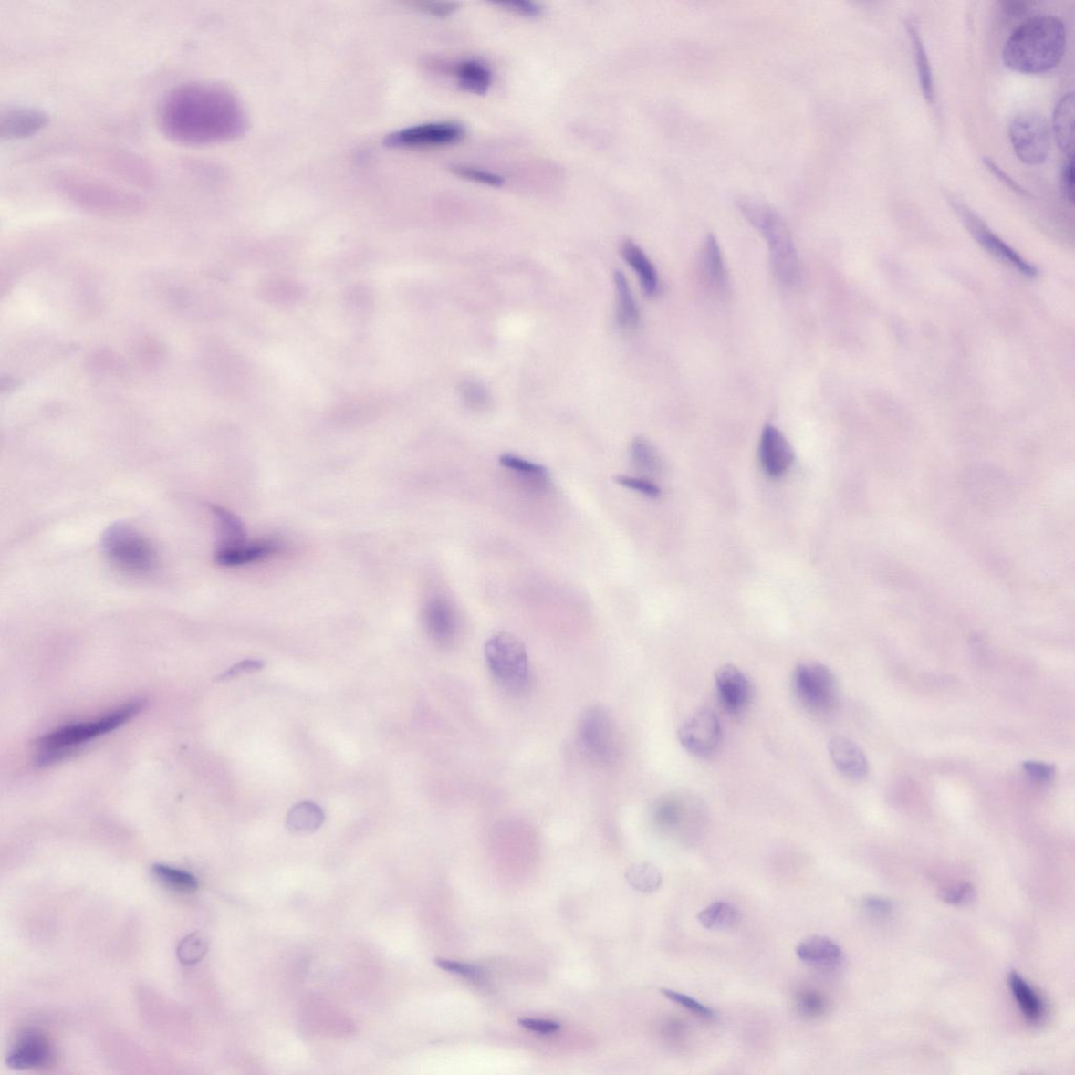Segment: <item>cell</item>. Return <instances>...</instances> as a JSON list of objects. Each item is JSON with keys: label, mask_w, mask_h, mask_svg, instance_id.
<instances>
[{"label": "cell", "mask_w": 1075, "mask_h": 1075, "mask_svg": "<svg viewBox=\"0 0 1075 1075\" xmlns=\"http://www.w3.org/2000/svg\"><path fill=\"white\" fill-rule=\"evenodd\" d=\"M158 123L172 142L198 148L234 141L247 128L236 96L214 83L193 81L174 87L159 106Z\"/></svg>", "instance_id": "1"}, {"label": "cell", "mask_w": 1075, "mask_h": 1075, "mask_svg": "<svg viewBox=\"0 0 1075 1075\" xmlns=\"http://www.w3.org/2000/svg\"><path fill=\"white\" fill-rule=\"evenodd\" d=\"M1066 29L1053 16L1031 17L1011 33L1005 44L1003 60L1012 71L1038 75L1051 71L1062 60Z\"/></svg>", "instance_id": "2"}, {"label": "cell", "mask_w": 1075, "mask_h": 1075, "mask_svg": "<svg viewBox=\"0 0 1075 1075\" xmlns=\"http://www.w3.org/2000/svg\"><path fill=\"white\" fill-rule=\"evenodd\" d=\"M736 206L764 237L778 280L788 287L799 284L801 269L798 249L783 216L765 202L746 195L736 200Z\"/></svg>", "instance_id": "3"}, {"label": "cell", "mask_w": 1075, "mask_h": 1075, "mask_svg": "<svg viewBox=\"0 0 1075 1075\" xmlns=\"http://www.w3.org/2000/svg\"><path fill=\"white\" fill-rule=\"evenodd\" d=\"M54 185L62 197L90 213L128 215L143 208L142 200L136 194L82 174L58 173Z\"/></svg>", "instance_id": "4"}, {"label": "cell", "mask_w": 1075, "mask_h": 1075, "mask_svg": "<svg viewBox=\"0 0 1075 1075\" xmlns=\"http://www.w3.org/2000/svg\"><path fill=\"white\" fill-rule=\"evenodd\" d=\"M143 706L142 701L131 702L100 717L99 720L67 725V727L39 737L37 741L39 750L37 759V765L46 767L64 759L75 750L76 746L120 727L131 720V717L136 716Z\"/></svg>", "instance_id": "5"}, {"label": "cell", "mask_w": 1075, "mask_h": 1075, "mask_svg": "<svg viewBox=\"0 0 1075 1075\" xmlns=\"http://www.w3.org/2000/svg\"><path fill=\"white\" fill-rule=\"evenodd\" d=\"M101 548L110 563L128 574L148 575L157 568L155 548L141 530L128 522H116L104 530Z\"/></svg>", "instance_id": "6"}, {"label": "cell", "mask_w": 1075, "mask_h": 1075, "mask_svg": "<svg viewBox=\"0 0 1075 1075\" xmlns=\"http://www.w3.org/2000/svg\"><path fill=\"white\" fill-rule=\"evenodd\" d=\"M485 659L496 682L511 693L520 694L528 688L530 665L527 648L516 635L496 632L485 644Z\"/></svg>", "instance_id": "7"}, {"label": "cell", "mask_w": 1075, "mask_h": 1075, "mask_svg": "<svg viewBox=\"0 0 1075 1075\" xmlns=\"http://www.w3.org/2000/svg\"><path fill=\"white\" fill-rule=\"evenodd\" d=\"M577 741L584 756L600 766H610L618 756L616 724L602 706L585 710L577 725Z\"/></svg>", "instance_id": "8"}, {"label": "cell", "mask_w": 1075, "mask_h": 1075, "mask_svg": "<svg viewBox=\"0 0 1075 1075\" xmlns=\"http://www.w3.org/2000/svg\"><path fill=\"white\" fill-rule=\"evenodd\" d=\"M793 689L796 697L812 714H827L840 701V685L832 670L819 662H804L795 668Z\"/></svg>", "instance_id": "9"}, {"label": "cell", "mask_w": 1075, "mask_h": 1075, "mask_svg": "<svg viewBox=\"0 0 1075 1075\" xmlns=\"http://www.w3.org/2000/svg\"><path fill=\"white\" fill-rule=\"evenodd\" d=\"M1009 141L1018 159L1037 166L1046 162L1050 151V129L1046 119L1038 113H1022L1009 124Z\"/></svg>", "instance_id": "10"}, {"label": "cell", "mask_w": 1075, "mask_h": 1075, "mask_svg": "<svg viewBox=\"0 0 1075 1075\" xmlns=\"http://www.w3.org/2000/svg\"><path fill=\"white\" fill-rule=\"evenodd\" d=\"M952 205L963 223H965L969 233L973 235L982 247L989 251L991 255L1001 258L1003 262L1010 265V266L1016 268L1018 272H1021L1023 276L1028 277H1037V268L1026 262L1021 256H1018L1014 249L1009 247L1007 243L1003 242L999 236L995 235L993 230H990L986 223L972 209L958 199H953Z\"/></svg>", "instance_id": "11"}, {"label": "cell", "mask_w": 1075, "mask_h": 1075, "mask_svg": "<svg viewBox=\"0 0 1075 1075\" xmlns=\"http://www.w3.org/2000/svg\"><path fill=\"white\" fill-rule=\"evenodd\" d=\"M464 135V128L456 122L425 123L394 131L385 143L396 149L435 148L457 143Z\"/></svg>", "instance_id": "12"}, {"label": "cell", "mask_w": 1075, "mask_h": 1075, "mask_svg": "<svg viewBox=\"0 0 1075 1075\" xmlns=\"http://www.w3.org/2000/svg\"><path fill=\"white\" fill-rule=\"evenodd\" d=\"M720 720L714 711L702 709L684 723L679 730L684 748L696 757H707L715 753L722 743Z\"/></svg>", "instance_id": "13"}, {"label": "cell", "mask_w": 1075, "mask_h": 1075, "mask_svg": "<svg viewBox=\"0 0 1075 1075\" xmlns=\"http://www.w3.org/2000/svg\"><path fill=\"white\" fill-rule=\"evenodd\" d=\"M50 118L43 110L14 106L0 114V137L4 141H18L37 135L47 128Z\"/></svg>", "instance_id": "14"}, {"label": "cell", "mask_w": 1075, "mask_h": 1075, "mask_svg": "<svg viewBox=\"0 0 1075 1075\" xmlns=\"http://www.w3.org/2000/svg\"><path fill=\"white\" fill-rule=\"evenodd\" d=\"M759 462L771 478H779L790 469L795 454L786 436L774 425L767 424L759 441Z\"/></svg>", "instance_id": "15"}, {"label": "cell", "mask_w": 1075, "mask_h": 1075, "mask_svg": "<svg viewBox=\"0 0 1075 1075\" xmlns=\"http://www.w3.org/2000/svg\"><path fill=\"white\" fill-rule=\"evenodd\" d=\"M53 1059L50 1039L37 1030L23 1033L13 1046L6 1063L17 1070H34L47 1065Z\"/></svg>", "instance_id": "16"}, {"label": "cell", "mask_w": 1075, "mask_h": 1075, "mask_svg": "<svg viewBox=\"0 0 1075 1075\" xmlns=\"http://www.w3.org/2000/svg\"><path fill=\"white\" fill-rule=\"evenodd\" d=\"M423 622L431 639L443 646L450 645L459 632V618L448 600L434 597L424 605Z\"/></svg>", "instance_id": "17"}, {"label": "cell", "mask_w": 1075, "mask_h": 1075, "mask_svg": "<svg viewBox=\"0 0 1075 1075\" xmlns=\"http://www.w3.org/2000/svg\"><path fill=\"white\" fill-rule=\"evenodd\" d=\"M715 684L722 703L732 714L748 707L752 699L751 683L737 667L724 665L716 670Z\"/></svg>", "instance_id": "18"}, {"label": "cell", "mask_w": 1075, "mask_h": 1075, "mask_svg": "<svg viewBox=\"0 0 1075 1075\" xmlns=\"http://www.w3.org/2000/svg\"><path fill=\"white\" fill-rule=\"evenodd\" d=\"M699 274L703 284L715 295L725 296L729 290V278L722 250L714 235H708L704 242L699 258Z\"/></svg>", "instance_id": "19"}, {"label": "cell", "mask_w": 1075, "mask_h": 1075, "mask_svg": "<svg viewBox=\"0 0 1075 1075\" xmlns=\"http://www.w3.org/2000/svg\"><path fill=\"white\" fill-rule=\"evenodd\" d=\"M796 955L806 965L835 969L841 966L844 955L841 947L833 940L821 935L806 939L796 947Z\"/></svg>", "instance_id": "20"}, {"label": "cell", "mask_w": 1075, "mask_h": 1075, "mask_svg": "<svg viewBox=\"0 0 1075 1075\" xmlns=\"http://www.w3.org/2000/svg\"><path fill=\"white\" fill-rule=\"evenodd\" d=\"M829 752L834 765L850 778H862L868 772V760L860 746L844 737H834L829 743Z\"/></svg>", "instance_id": "21"}, {"label": "cell", "mask_w": 1075, "mask_h": 1075, "mask_svg": "<svg viewBox=\"0 0 1075 1075\" xmlns=\"http://www.w3.org/2000/svg\"><path fill=\"white\" fill-rule=\"evenodd\" d=\"M276 540L246 542L240 547L214 551V560L222 567L235 568L261 561L280 550Z\"/></svg>", "instance_id": "22"}, {"label": "cell", "mask_w": 1075, "mask_h": 1075, "mask_svg": "<svg viewBox=\"0 0 1075 1075\" xmlns=\"http://www.w3.org/2000/svg\"><path fill=\"white\" fill-rule=\"evenodd\" d=\"M624 260L635 271L647 297H654L659 291V276L654 265L638 244L626 240L621 246Z\"/></svg>", "instance_id": "23"}, {"label": "cell", "mask_w": 1075, "mask_h": 1075, "mask_svg": "<svg viewBox=\"0 0 1075 1075\" xmlns=\"http://www.w3.org/2000/svg\"><path fill=\"white\" fill-rule=\"evenodd\" d=\"M1052 128L1060 150L1068 158L1073 157L1074 96L1068 93L1060 98L1053 111Z\"/></svg>", "instance_id": "24"}, {"label": "cell", "mask_w": 1075, "mask_h": 1075, "mask_svg": "<svg viewBox=\"0 0 1075 1075\" xmlns=\"http://www.w3.org/2000/svg\"><path fill=\"white\" fill-rule=\"evenodd\" d=\"M218 525L219 542L215 550L229 549L247 542V533L243 522L234 513L220 506H209Z\"/></svg>", "instance_id": "25"}, {"label": "cell", "mask_w": 1075, "mask_h": 1075, "mask_svg": "<svg viewBox=\"0 0 1075 1075\" xmlns=\"http://www.w3.org/2000/svg\"><path fill=\"white\" fill-rule=\"evenodd\" d=\"M907 33L912 41L914 62H916L921 92L928 103L934 101V76L930 57L919 31V26L913 20L906 22Z\"/></svg>", "instance_id": "26"}, {"label": "cell", "mask_w": 1075, "mask_h": 1075, "mask_svg": "<svg viewBox=\"0 0 1075 1075\" xmlns=\"http://www.w3.org/2000/svg\"><path fill=\"white\" fill-rule=\"evenodd\" d=\"M1009 986L1026 1020L1031 1023L1041 1021L1045 1012L1044 1003L1020 974L1010 973Z\"/></svg>", "instance_id": "27"}, {"label": "cell", "mask_w": 1075, "mask_h": 1075, "mask_svg": "<svg viewBox=\"0 0 1075 1075\" xmlns=\"http://www.w3.org/2000/svg\"><path fill=\"white\" fill-rule=\"evenodd\" d=\"M458 86L465 92L485 95L490 89L493 76L483 62L470 59L460 62L456 68Z\"/></svg>", "instance_id": "28"}, {"label": "cell", "mask_w": 1075, "mask_h": 1075, "mask_svg": "<svg viewBox=\"0 0 1075 1075\" xmlns=\"http://www.w3.org/2000/svg\"><path fill=\"white\" fill-rule=\"evenodd\" d=\"M614 285H616L618 297V323L624 329H634L640 324V310L623 272L619 270L614 272Z\"/></svg>", "instance_id": "29"}, {"label": "cell", "mask_w": 1075, "mask_h": 1075, "mask_svg": "<svg viewBox=\"0 0 1075 1075\" xmlns=\"http://www.w3.org/2000/svg\"><path fill=\"white\" fill-rule=\"evenodd\" d=\"M324 821L322 808L314 802L303 801L290 809L286 825L293 833L309 834L322 827Z\"/></svg>", "instance_id": "30"}, {"label": "cell", "mask_w": 1075, "mask_h": 1075, "mask_svg": "<svg viewBox=\"0 0 1075 1075\" xmlns=\"http://www.w3.org/2000/svg\"><path fill=\"white\" fill-rule=\"evenodd\" d=\"M499 463L536 488L548 487L550 483L549 473L547 467L541 464L529 462V460L513 455V454H504L500 456Z\"/></svg>", "instance_id": "31"}, {"label": "cell", "mask_w": 1075, "mask_h": 1075, "mask_svg": "<svg viewBox=\"0 0 1075 1075\" xmlns=\"http://www.w3.org/2000/svg\"><path fill=\"white\" fill-rule=\"evenodd\" d=\"M739 917L736 907L724 902L712 903L697 914L701 925L710 931L730 930L738 924Z\"/></svg>", "instance_id": "32"}, {"label": "cell", "mask_w": 1075, "mask_h": 1075, "mask_svg": "<svg viewBox=\"0 0 1075 1075\" xmlns=\"http://www.w3.org/2000/svg\"><path fill=\"white\" fill-rule=\"evenodd\" d=\"M631 457L635 469L648 476H653L662 470L663 464L659 452L643 437L633 439Z\"/></svg>", "instance_id": "33"}, {"label": "cell", "mask_w": 1075, "mask_h": 1075, "mask_svg": "<svg viewBox=\"0 0 1075 1075\" xmlns=\"http://www.w3.org/2000/svg\"><path fill=\"white\" fill-rule=\"evenodd\" d=\"M152 872L159 882L171 889L193 892L199 888L198 879L186 871L174 869L165 864H153Z\"/></svg>", "instance_id": "34"}, {"label": "cell", "mask_w": 1075, "mask_h": 1075, "mask_svg": "<svg viewBox=\"0 0 1075 1075\" xmlns=\"http://www.w3.org/2000/svg\"><path fill=\"white\" fill-rule=\"evenodd\" d=\"M626 878L633 889L643 892H655L662 884L660 871L646 862L633 864L628 869Z\"/></svg>", "instance_id": "35"}, {"label": "cell", "mask_w": 1075, "mask_h": 1075, "mask_svg": "<svg viewBox=\"0 0 1075 1075\" xmlns=\"http://www.w3.org/2000/svg\"><path fill=\"white\" fill-rule=\"evenodd\" d=\"M208 952L207 941L198 933L186 935L177 948L178 959L184 965H194L204 960Z\"/></svg>", "instance_id": "36"}, {"label": "cell", "mask_w": 1075, "mask_h": 1075, "mask_svg": "<svg viewBox=\"0 0 1075 1075\" xmlns=\"http://www.w3.org/2000/svg\"><path fill=\"white\" fill-rule=\"evenodd\" d=\"M684 808L682 802L673 798L661 800L656 804L653 818L662 828H673L679 825L683 819Z\"/></svg>", "instance_id": "37"}, {"label": "cell", "mask_w": 1075, "mask_h": 1075, "mask_svg": "<svg viewBox=\"0 0 1075 1075\" xmlns=\"http://www.w3.org/2000/svg\"><path fill=\"white\" fill-rule=\"evenodd\" d=\"M661 993L664 995L668 1000L680 1005L683 1008L690 1011L697 1017L706 1018V1020H714L716 1018L715 1011L709 1008L706 1005L700 1003L687 995L678 993V991L663 988Z\"/></svg>", "instance_id": "38"}, {"label": "cell", "mask_w": 1075, "mask_h": 1075, "mask_svg": "<svg viewBox=\"0 0 1075 1075\" xmlns=\"http://www.w3.org/2000/svg\"><path fill=\"white\" fill-rule=\"evenodd\" d=\"M452 172L460 178L473 181L475 183L485 184L492 187H501L506 183V180L490 172L476 169V167L466 165H453L451 166Z\"/></svg>", "instance_id": "39"}, {"label": "cell", "mask_w": 1075, "mask_h": 1075, "mask_svg": "<svg viewBox=\"0 0 1075 1075\" xmlns=\"http://www.w3.org/2000/svg\"><path fill=\"white\" fill-rule=\"evenodd\" d=\"M795 1002L800 1014L809 1018L819 1017L827 1009L825 997L812 990L800 991L796 995Z\"/></svg>", "instance_id": "40"}, {"label": "cell", "mask_w": 1075, "mask_h": 1075, "mask_svg": "<svg viewBox=\"0 0 1075 1075\" xmlns=\"http://www.w3.org/2000/svg\"><path fill=\"white\" fill-rule=\"evenodd\" d=\"M942 902L951 905H967L974 902L976 891L970 883H960L942 889L939 892Z\"/></svg>", "instance_id": "41"}, {"label": "cell", "mask_w": 1075, "mask_h": 1075, "mask_svg": "<svg viewBox=\"0 0 1075 1075\" xmlns=\"http://www.w3.org/2000/svg\"><path fill=\"white\" fill-rule=\"evenodd\" d=\"M614 480H616V483L619 485L630 488V490L634 492L643 494L647 496V497L656 498L661 495L660 487L653 484L652 481L646 478L627 476V475H619V476L614 478Z\"/></svg>", "instance_id": "42"}, {"label": "cell", "mask_w": 1075, "mask_h": 1075, "mask_svg": "<svg viewBox=\"0 0 1075 1075\" xmlns=\"http://www.w3.org/2000/svg\"><path fill=\"white\" fill-rule=\"evenodd\" d=\"M435 965L445 972L456 974L464 976V978L471 981H480L484 978V970L476 965H467V963L436 959Z\"/></svg>", "instance_id": "43"}, {"label": "cell", "mask_w": 1075, "mask_h": 1075, "mask_svg": "<svg viewBox=\"0 0 1075 1075\" xmlns=\"http://www.w3.org/2000/svg\"><path fill=\"white\" fill-rule=\"evenodd\" d=\"M495 5L506 11L518 14L520 16L538 17L542 14V6L539 4L527 2V0H511V2H500L495 3Z\"/></svg>", "instance_id": "44"}, {"label": "cell", "mask_w": 1075, "mask_h": 1075, "mask_svg": "<svg viewBox=\"0 0 1075 1075\" xmlns=\"http://www.w3.org/2000/svg\"><path fill=\"white\" fill-rule=\"evenodd\" d=\"M1023 769L1037 783H1049L1056 775V767L1041 762H1026L1023 764Z\"/></svg>", "instance_id": "45"}, {"label": "cell", "mask_w": 1075, "mask_h": 1075, "mask_svg": "<svg viewBox=\"0 0 1075 1075\" xmlns=\"http://www.w3.org/2000/svg\"><path fill=\"white\" fill-rule=\"evenodd\" d=\"M984 164H986L987 170L993 173L997 180L1001 181L1005 186L1010 188L1012 192L1021 194L1023 197H1030L1029 192L1026 191L1022 185L1016 183V181L1012 179L1009 174L1005 172L1001 167L997 166V164L995 163L993 160L987 158L984 159Z\"/></svg>", "instance_id": "46"}, {"label": "cell", "mask_w": 1075, "mask_h": 1075, "mask_svg": "<svg viewBox=\"0 0 1075 1075\" xmlns=\"http://www.w3.org/2000/svg\"><path fill=\"white\" fill-rule=\"evenodd\" d=\"M518 1023L523 1028L540 1033V1035H553V1033L559 1031L561 1028L560 1023L550 1020H539V1018H520Z\"/></svg>", "instance_id": "47"}, {"label": "cell", "mask_w": 1075, "mask_h": 1075, "mask_svg": "<svg viewBox=\"0 0 1075 1075\" xmlns=\"http://www.w3.org/2000/svg\"><path fill=\"white\" fill-rule=\"evenodd\" d=\"M264 667H265V664L262 661H258V660L242 661L240 663H237V664L234 665L232 668H229L226 673L220 675L219 680L224 681V680L234 679V678H235V676H239L242 674L257 673V672H260V670H262Z\"/></svg>", "instance_id": "48"}, {"label": "cell", "mask_w": 1075, "mask_h": 1075, "mask_svg": "<svg viewBox=\"0 0 1075 1075\" xmlns=\"http://www.w3.org/2000/svg\"><path fill=\"white\" fill-rule=\"evenodd\" d=\"M414 5L418 9L438 17L449 16L458 9L456 3L421 2Z\"/></svg>", "instance_id": "49"}, {"label": "cell", "mask_w": 1075, "mask_h": 1075, "mask_svg": "<svg viewBox=\"0 0 1075 1075\" xmlns=\"http://www.w3.org/2000/svg\"><path fill=\"white\" fill-rule=\"evenodd\" d=\"M1060 186L1065 199L1070 204L1074 201V169L1072 158H1068L1062 170V178H1060Z\"/></svg>", "instance_id": "50"}, {"label": "cell", "mask_w": 1075, "mask_h": 1075, "mask_svg": "<svg viewBox=\"0 0 1075 1075\" xmlns=\"http://www.w3.org/2000/svg\"><path fill=\"white\" fill-rule=\"evenodd\" d=\"M465 401L469 402L472 406L484 407L487 403L488 398L486 391L477 385V383H467L464 389Z\"/></svg>", "instance_id": "51"}, {"label": "cell", "mask_w": 1075, "mask_h": 1075, "mask_svg": "<svg viewBox=\"0 0 1075 1075\" xmlns=\"http://www.w3.org/2000/svg\"><path fill=\"white\" fill-rule=\"evenodd\" d=\"M863 905L871 913L886 914L892 910V903L889 899L882 897H869L864 900Z\"/></svg>", "instance_id": "52"}]
</instances>
